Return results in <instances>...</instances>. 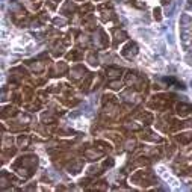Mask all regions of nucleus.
<instances>
[{
	"label": "nucleus",
	"mask_w": 192,
	"mask_h": 192,
	"mask_svg": "<svg viewBox=\"0 0 192 192\" xmlns=\"http://www.w3.org/2000/svg\"><path fill=\"white\" fill-rule=\"evenodd\" d=\"M110 86H112L113 89H118V88H121V83H118V82H112Z\"/></svg>",
	"instance_id": "obj_2"
},
{
	"label": "nucleus",
	"mask_w": 192,
	"mask_h": 192,
	"mask_svg": "<svg viewBox=\"0 0 192 192\" xmlns=\"http://www.w3.org/2000/svg\"><path fill=\"white\" fill-rule=\"evenodd\" d=\"M189 110H191L189 106H186V105H178V113H180V115H186V113H189Z\"/></svg>",
	"instance_id": "obj_1"
}]
</instances>
